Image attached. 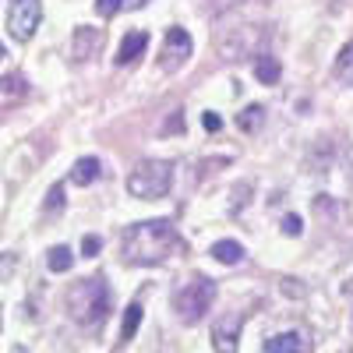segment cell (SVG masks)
I'll list each match as a JSON object with an SVG mask.
<instances>
[{
	"mask_svg": "<svg viewBox=\"0 0 353 353\" xmlns=\"http://www.w3.org/2000/svg\"><path fill=\"white\" fill-rule=\"evenodd\" d=\"M176 248H181V237H176V226L170 219H145L128 226L124 233V258L131 265H159Z\"/></svg>",
	"mask_w": 353,
	"mask_h": 353,
	"instance_id": "cell-1",
	"label": "cell"
},
{
	"mask_svg": "<svg viewBox=\"0 0 353 353\" xmlns=\"http://www.w3.org/2000/svg\"><path fill=\"white\" fill-rule=\"evenodd\" d=\"M68 311L78 325L85 329H96L103 325V318L110 314V286L103 276H88V279H78L71 290H68Z\"/></svg>",
	"mask_w": 353,
	"mask_h": 353,
	"instance_id": "cell-2",
	"label": "cell"
},
{
	"mask_svg": "<svg viewBox=\"0 0 353 353\" xmlns=\"http://www.w3.org/2000/svg\"><path fill=\"white\" fill-rule=\"evenodd\" d=\"M173 184V166L166 159H141L128 176V194L141 201H156Z\"/></svg>",
	"mask_w": 353,
	"mask_h": 353,
	"instance_id": "cell-3",
	"label": "cell"
},
{
	"mask_svg": "<svg viewBox=\"0 0 353 353\" xmlns=\"http://www.w3.org/2000/svg\"><path fill=\"white\" fill-rule=\"evenodd\" d=\"M212 301H216V283L209 276H191L188 283H181L173 290V311L181 314V321H188V325L201 321V314L212 307Z\"/></svg>",
	"mask_w": 353,
	"mask_h": 353,
	"instance_id": "cell-4",
	"label": "cell"
},
{
	"mask_svg": "<svg viewBox=\"0 0 353 353\" xmlns=\"http://www.w3.org/2000/svg\"><path fill=\"white\" fill-rule=\"evenodd\" d=\"M43 21V0H11L8 8V28L18 43H28L36 36V28Z\"/></svg>",
	"mask_w": 353,
	"mask_h": 353,
	"instance_id": "cell-5",
	"label": "cell"
},
{
	"mask_svg": "<svg viewBox=\"0 0 353 353\" xmlns=\"http://www.w3.org/2000/svg\"><path fill=\"white\" fill-rule=\"evenodd\" d=\"M188 57H191V36H188V28L173 25L170 32H166L163 53H159V68L173 74V71H181L188 64Z\"/></svg>",
	"mask_w": 353,
	"mask_h": 353,
	"instance_id": "cell-6",
	"label": "cell"
},
{
	"mask_svg": "<svg viewBox=\"0 0 353 353\" xmlns=\"http://www.w3.org/2000/svg\"><path fill=\"white\" fill-rule=\"evenodd\" d=\"M237 32H241L237 39H223V43H219L223 61H241V57H248V53H258V50H261V43H265L261 28H254V25L237 28Z\"/></svg>",
	"mask_w": 353,
	"mask_h": 353,
	"instance_id": "cell-7",
	"label": "cell"
},
{
	"mask_svg": "<svg viewBox=\"0 0 353 353\" xmlns=\"http://www.w3.org/2000/svg\"><path fill=\"white\" fill-rule=\"evenodd\" d=\"M241 325H244V314H223L216 321V325H212V346H216V353H237Z\"/></svg>",
	"mask_w": 353,
	"mask_h": 353,
	"instance_id": "cell-8",
	"label": "cell"
},
{
	"mask_svg": "<svg viewBox=\"0 0 353 353\" xmlns=\"http://www.w3.org/2000/svg\"><path fill=\"white\" fill-rule=\"evenodd\" d=\"M311 339L304 329H286V332H272L265 339V353H307Z\"/></svg>",
	"mask_w": 353,
	"mask_h": 353,
	"instance_id": "cell-9",
	"label": "cell"
},
{
	"mask_svg": "<svg viewBox=\"0 0 353 353\" xmlns=\"http://www.w3.org/2000/svg\"><path fill=\"white\" fill-rule=\"evenodd\" d=\"M145 46H149V32H145V28H134V32H128V36L121 39V50H117L113 64H117V68H124V64H134L138 57L145 53Z\"/></svg>",
	"mask_w": 353,
	"mask_h": 353,
	"instance_id": "cell-10",
	"label": "cell"
},
{
	"mask_svg": "<svg viewBox=\"0 0 353 353\" xmlns=\"http://www.w3.org/2000/svg\"><path fill=\"white\" fill-rule=\"evenodd\" d=\"M28 96V81L21 74H4L0 78V110H11L18 103H25Z\"/></svg>",
	"mask_w": 353,
	"mask_h": 353,
	"instance_id": "cell-11",
	"label": "cell"
},
{
	"mask_svg": "<svg viewBox=\"0 0 353 353\" xmlns=\"http://www.w3.org/2000/svg\"><path fill=\"white\" fill-rule=\"evenodd\" d=\"M99 46H103V32L99 28H78L74 32V61H88L92 53H99Z\"/></svg>",
	"mask_w": 353,
	"mask_h": 353,
	"instance_id": "cell-12",
	"label": "cell"
},
{
	"mask_svg": "<svg viewBox=\"0 0 353 353\" xmlns=\"http://www.w3.org/2000/svg\"><path fill=\"white\" fill-rule=\"evenodd\" d=\"M99 173H103V163H99L96 156H85V159H78L74 170H71V184L88 188L92 181H99Z\"/></svg>",
	"mask_w": 353,
	"mask_h": 353,
	"instance_id": "cell-13",
	"label": "cell"
},
{
	"mask_svg": "<svg viewBox=\"0 0 353 353\" xmlns=\"http://www.w3.org/2000/svg\"><path fill=\"white\" fill-rule=\"evenodd\" d=\"M212 258L223 265H241L244 261V244L241 241H216L212 244Z\"/></svg>",
	"mask_w": 353,
	"mask_h": 353,
	"instance_id": "cell-14",
	"label": "cell"
},
{
	"mask_svg": "<svg viewBox=\"0 0 353 353\" xmlns=\"http://www.w3.org/2000/svg\"><path fill=\"white\" fill-rule=\"evenodd\" d=\"M279 71H283L279 61H276V57H269V53L254 61V78H258L261 85H276V81H279Z\"/></svg>",
	"mask_w": 353,
	"mask_h": 353,
	"instance_id": "cell-15",
	"label": "cell"
},
{
	"mask_svg": "<svg viewBox=\"0 0 353 353\" xmlns=\"http://www.w3.org/2000/svg\"><path fill=\"white\" fill-rule=\"evenodd\" d=\"M261 124H265V106H258V103H251V106H244V113H237V128L248 134L261 131Z\"/></svg>",
	"mask_w": 353,
	"mask_h": 353,
	"instance_id": "cell-16",
	"label": "cell"
},
{
	"mask_svg": "<svg viewBox=\"0 0 353 353\" xmlns=\"http://www.w3.org/2000/svg\"><path fill=\"white\" fill-rule=\"evenodd\" d=\"M138 325H141V301H131L128 311H124V325H121V346L134 339Z\"/></svg>",
	"mask_w": 353,
	"mask_h": 353,
	"instance_id": "cell-17",
	"label": "cell"
},
{
	"mask_svg": "<svg viewBox=\"0 0 353 353\" xmlns=\"http://www.w3.org/2000/svg\"><path fill=\"white\" fill-rule=\"evenodd\" d=\"M46 265H50V272H68L71 265H74V254H71V248H64V244L50 248V254H46Z\"/></svg>",
	"mask_w": 353,
	"mask_h": 353,
	"instance_id": "cell-18",
	"label": "cell"
},
{
	"mask_svg": "<svg viewBox=\"0 0 353 353\" xmlns=\"http://www.w3.org/2000/svg\"><path fill=\"white\" fill-rule=\"evenodd\" d=\"M336 74H339L346 85H353V43H346V46L339 50V57H336Z\"/></svg>",
	"mask_w": 353,
	"mask_h": 353,
	"instance_id": "cell-19",
	"label": "cell"
},
{
	"mask_svg": "<svg viewBox=\"0 0 353 353\" xmlns=\"http://www.w3.org/2000/svg\"><path fill=\"white\" fill-rule=\"evenodd\" d=\"M283 233H286V237H301V233H304V223H301V216H297V212L283 216Z\"/></svg>",
	"mask_w": 353,
	"mask_h": 353,
	"instance_id": "cell-20",
	"label": "cell"
},
{
	"mask_svg": "<svg viewBox=\"0 0 353 353\" xmlns=\"http://www.w3.org/2000/svg\"><path fill=\"white\" fill-rule=\"evenodd\" d=\"M99 251H103V237H96V233H88V237L81 241V254H85V258H96Z\"/></svg>",
	"mask_w": 353,
	"mask_h": 353,
	"instance_id": "cell-21",
	"label": "cell"
},
{
	"mask_svg": "<svg viewBox=\"0 0 353 353\" xmlns=\"http://www.w3.org/2000/svg\"><path fill=\"white\" fill-rule=\"evenodd\" d=\"M61 205H64V184H53L50 194H46V209L53 212V209H61Z\"/></svg>",
	"mask_w": 353,
	"mask_h": 353,
	"instance_id": "cell-22",
	"label": "cell"
},
{
	"mask_svg": "<svg viewBox=\"0 0 353 353\" xmlns=\"http://www.w3.org/2000/svg\"><path fill=\"white\" fill-rule=\"evenodd\" d=\"M121 8H124V0H96V11H99L103 18H113Z\"/></svg>",
	"mask_w": 353,
	"mask_h": 353,
	"instance_id": "cell-23",
	"label": "cell"
},
{
	"mask_svg": "<svg viewBox=\"0 0 353 353\" xmlns=\"http://www.w3.org/2000/svg\"><path fill=\"white\" fill-rule=\"evenodd\" d=\"M201 128L216 134V131L223 128V121H219V113H212V110H205V113H201Z\"/></svg>",
	"mask_w": 353,
	"mask_h": 353,
	"instance_id": "cell-24",
	"label": "cell"
},
{
	"mask_svg": "<svg viewBox=\"0 0 353 353\" xmlns=\"http://www.w3.org/2000/svg\"><path fill=\"white\" fill-rule=\"evenodd\" d=\"M181 134L184 131V117H181V110H173V117H170V121H166V134Z\"/></svg>",
	"mask_w": 353,
	"mask_h": 353,
	"instance_id": "cell-25",
	"label": "cell"
},
{
	"mask_svg": "<svg viewBox=\"0 0 353 353\" xmlns=\"http://www.w3.org/2000/svg\"><path fill=\"white\" fill-rule=\"evenodd\" d=\"M141 4H145V0H128V8H131V11H134V8H141Z\"/></svg>",
	"mask_w": 353,
	"mask_h": 353,
	"instance_id": "cell-26",
	"label": "cell"
},
{
	"mask_svg": "<svg viewBox=\"0 0 353 353\" xmlns=\"http://www.w3.org/2000/svg\"><path fill=\"white\" fill-rule=\"evenodd\" d=\"M0 57H4V46H0Z\"/></svg>",
	"mask_w": 353,
	"mask_h": 353,
	"instance_id": "cell-27",
	"label": "cell"
}]
</instances>
